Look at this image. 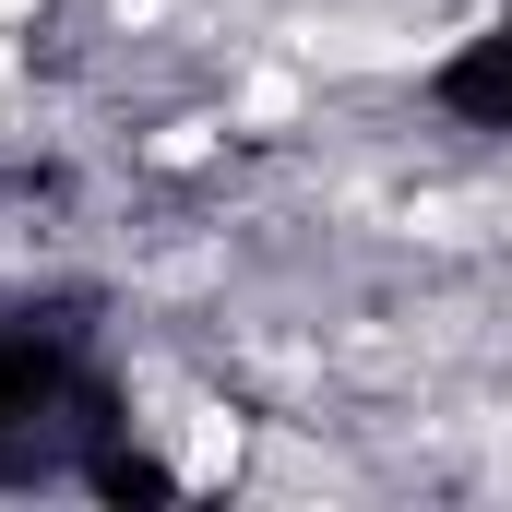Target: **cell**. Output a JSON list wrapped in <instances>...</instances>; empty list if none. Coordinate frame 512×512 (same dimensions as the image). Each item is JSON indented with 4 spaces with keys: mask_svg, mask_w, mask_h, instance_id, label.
<instances>
[{
    "mask_svg": "<svg viewBox=\"0 0 512 512\" xmlns=\"http://www.w3.org/2000/svg\"><path fill=\"white\" fill-rule=\"evenodd\" d=\"M227 465H239V417H215V405H203V429L179 441V477H191V489H215Z\"/></svg>",
    "mask_w": 512,
    "mask_h": 512,
    "instance_id": "1",
    "label": "cell"
},
{
    "mask_svg": "<svg viewBox=\"0 0 512 512\" xmlns=\"http://www.w3.org/2000/svg\"><path fill=\"white\" fill-rule=\"evenodd\" d=\"M239 120H251V131L298 120V72H251V84H239Z\"/></svg>",
    "mask_w": 512,
    "mask_h": 512,
    "instance_id": "2",
    "label": "cell"
},
{
    "mask_svg": "<svg viewBox=\"0 0 512 512\" xmlns=\"http://www.w3.org/2000/svg\"><path fill=\"white\" fill-rule=\"evenodd\" d=\"M0 24H36V0H0Z\"/></svg>",
    "mask_w": 512,
    "mask_h": 512,
    "instance_id": "3",
    "label": "cell"
}]
</instances>
